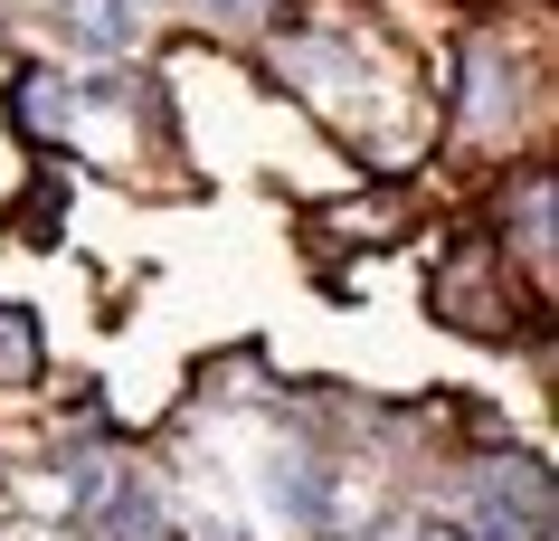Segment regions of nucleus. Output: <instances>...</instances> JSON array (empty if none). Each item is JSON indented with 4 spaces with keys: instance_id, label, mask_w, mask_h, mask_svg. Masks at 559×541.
<instances>
[{
    "instance_id": "obj_1",
    "label": "nucleus",
    "mask_w": 559,
    "mask_h": 541,
    "mask_svg": "<svg viewBox=\"0 0 559 541\" xmlns=\"http://www.w3.org/2000/svg\"><path fill=\"white\" fill-rule=\"evenodd\" d=\"M257 494H265V513H285L295 532H332V522H342V504H332V466H323V456H304V447H265L257 456Z\"/></svg>"
},
{
    "instance_id": "obj_2",
    "label": "nucleus",
    "mask_w": 559,
    "mask_h": 541,
    "mask_svg": "<svg viewBox=\"0 0 559 541\" xmlns=\"http://www.w3.org/2000/svg\"><path fill=\"white\" fill-rule=\"evenodd\" d=\"M48 20H58V38L76 58H123L143 38V0H58Z\"/></svg>"
},
{
    "instance_id": "obj_3",
    "label": "nucleus",
    "mask_w": 559,
    "mask_h": 541,
    "mask_svg": "<svg viewBox=\"0 0 559 541\" xmlns=\"http://www.w3.org/2000/svg\"><path fill=\"white\" fill-rule=\"evenodd\" d=\"M95 532H105V541H171L152 475H115V484H105V504H95Z\"/></svg>"
},
{
    "instance_id": "obj_4",
    "label": "nucleus",
    "mask_w": 559,
    "mask_h": 541,
    "mask_svg": "<svg viewBox=\"0 0 559 541\" xmlns=\"http://www.w3.org/2000/svg\"><path fill=\"white\" fill-rule=\"evenodd\" d=\"M512 115H522V95H512L502 48H474V58H465V133H502Z\"/></svg>"
},
{
    "instance_id": "obj_5",
    "label": "nucleus",
    "mask_w": 559,
    "mask_h": 541,
    "mask_svg": "<svg viewBox=\"0 0 559 541\" xmlns=\"http://www.w3.org/2000/svg\"><path fill=\"white\" fill-rule=\"evenodd\" d=\"M76 105H86L76 77H20V124H29V133H67Z\"/></svg>"
},
{
    "instance_id": "obj_6",
    "label": "nucleus",
    "mask_w": 559,
    "mask_h": 541,
    "mask_svg": "<svg viewBox=\"0 0 559 541\" xmlns=\"http://www.w3.org/2000/svg\"><path fill=\"white\" fill-rule=\"evenodd\" d=\"M29 371H38V332H29L20 304H0V390H20Z\"/></svg>"
},
{
    "instance_id": "obj_7",
    "label": "nucleus",
    "mask_w": 559,
    "mask_h": 541,
    "mask_svg": "<svg viewBox=\"0 0 559 541\" xmlns=\"http://www.w3.org/2000/svg\"><path fill=\"white\" fill-rule=\"evenodd\" d=\"M105 484H115V475H105L95 456H76V466L48 484V513H95V504H105Z\"/></svg>"
},
{
    "instance_id": "obj_8",
    "label": "nucleus",
    "mask_w": 559,
    "mask_h": 541,
    "mask_svg": "<svg viewBox=\"0 0 559 541\" xmlns=\"http://www.w3.org/2000/svg\"><path fill=\"white\" fill-rule=\"evenodd\" d=\"M522 247L550 257V172H531V190H522Z\"/></svg>"
},
{
    "instance_id": "obj_9",
    "label": "nucleus",
    "mask_w": 559,
    "mask_h": 541,
    "mask_svg": "<svg viewBox=\"0 0 559 541\" xmlns=\"http://www.w3.org/2000/svg\"><path fill=\"white\" fill-rule=\"evenodd\" d=\"M200 10H209V20H228V30H257L275 0H200Z\"/></svg>"
},
{
    "instance_id": "obj_10",
    "label": "nucleus",
    "mask_w": 559,
    "mask_h": 541,
    "mask_svg": "<svg viewBox=\"0 0 559 541\" xmlns=\"http://www.w3.org/2000/svg\"><path fill=\"white\" fill-rule=\"evenodd\" d=\"M427 541H445V532H427Z\"/></svg>"
}]
</instances>
